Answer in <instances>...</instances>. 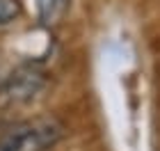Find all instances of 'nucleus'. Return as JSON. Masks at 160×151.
I'll return each mask as SVG.
<instances>
[{"instance_id": "f257e3e1", "label": "nucleus", "mask_w": 160, "mask_h": 151, "mask_svg": "<svg viewBox=\"0 0 160 151\" xmlns=\"http://www.w3.org/2000/svg\"><path fill=\"white\" fill-rule=\"evenodd\" d=\"M62 138V124L48 117L16 124L0 135V151H48Z\"/></svg>"}, {"instance_id": "f03ea898", "label": "nucleus", "mask_w": 160, "mask_h": 151, "mask_svg": "<svg viewBox=\"0 0 160 151\" xmlns=\"http://www.w3.org/2000/svg\"><path fill=\"white\" fill-rule=\"evenodd\" d=\"M43 87V76L39 71H32V69H21L12 76L9 85H7V92H9L12 98H18V101H28L32 96H37V92Z\"/></svg>"}, {"instance_id": "7ed1b4c3", "label": "nucleus", "mask_w": 160, "mask_h": 151, "mask_svg": "<svg viewBox=\"0 0 160 151\" xmlns=\"http://www.w3.org/2000/svg\"><path fill=\"white\" fill-rule=\"evenodd\" d=\"M37 3V14H39V21L46 25H53L57 23L64 12L69 7V0H34Z\"/></svg>"}, {"instance_id": "20e7f679", "label": "nucleus", "mask_w": 160, "mask_h": 151, "mask_svg": "<svg viewBox=\"0 0 160 151\" xmlns=\"http://www.w3.org/2000/svg\"><path fill=\"white\" fill-rule=\"evenodd\" d=\"M23 12L18 0H0V25H9Z\"/></svg>"}]
</instances>
